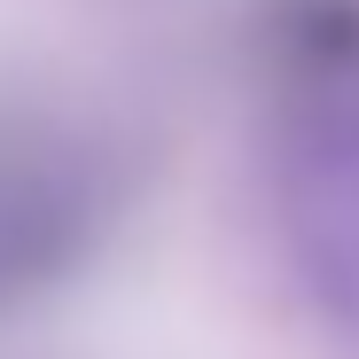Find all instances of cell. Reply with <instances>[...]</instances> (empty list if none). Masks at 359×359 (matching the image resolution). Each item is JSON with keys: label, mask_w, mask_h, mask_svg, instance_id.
<instances>
[{"label": "cell", "mask_w": 359, "mask_h": 359, "mask_svg": "<svg viewBox=\"0 0 359 359\" xmlns=\"http://www.w3.org/2000/svg\"><path fill=\"white\" fill-rule=\"evenodd\" d=\"M126 203L109 149L86 126L0 109V320L79 281Z\"/></svg>", "instance_id": "1"}, {"label": "cell", "mask_w": 359, "mask_h": 359, "mask_svg": "<svg viewBox=\"0 0 359 359\" xmlns=\"http://www.w3.org/2000/svg\"><path fill=\"white\" fill-rule=\"evenodd\" d=\"M281 243L320 328L359 359V94H328L289 117Z\"/></svg>", "instance_id": "2"}]
</instances>
